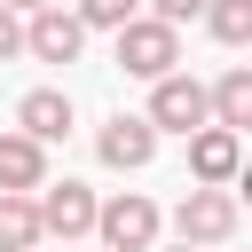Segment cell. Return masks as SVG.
<instances>
[{
  "instance_id": "obj_19",
  "label": "cell",
  "mask_w": 252,
  "mask_h": 252,
  "mask_svg": "<svg viewBox=\"0 0 252 252\" xmlns=\"http://www.w3.org/2000/svg\"><path fill=\"white\" fill-rule=\"evenodd\" d=\"M181 252H197V244H189V236H181Z\"/></svg>"
},
{
  "instance_id": "obj_16",
  "label": "cell",
  "mask_w": 252,
  "mask_h": 252,
  "mask_svg": "<svg viewBox=\"0 0 252 252\" xmlns=\"http://www.w3.org/2000/svg\"><path fill=\"white\" fill-rule=\"evenodd\" d=\"M213 0H150V16H165V24H189V16H205Z\"/></svg>"
},
{
  "instance_id": "obj_9",
  "label": "cell",
  "mask_w": 252,
  "mask_h": 252,
  "mask_svg": "<svg viewBox=\"0 0 252 252\" xmlns=\"http://www.w3.org/2000/svg\"><path fill=\"white\" fill-rule=\"evenodd\" d=\"M47 181V142L39 134H0V189H39Z\"/></svg>"
},
{
  "instance_id": "obj_6",
  "label": "cell",
  "mask_w": 252,
  "mask_h": 252,
  "mask_svg": "<svg viewBox=\"0 0 252 252\" xmlns=\"http://www.w3.org/2000/svg\"><path fill=\"white\" fill-rule=\"evenodd\" d=\"M24 47H32L39 63H79V47H87V16H63V8L47 0V8H32Z\"/></svg>"
},
{
  "instance_id": "obj_4",
  "label": "cell",
  "mask_w": 252,
  "mask_h": 252,
  "mask_svg": "<svg viewBox=\"0 0 252 252\" xmlns=\"http://www.w3.org/2000/svg\"><path fill=\"white\" fill-rule=\"evenodd\" d=\"M39 220H47V236H87L94 220H102V205H94V189L87 181H39Z\"/></svg>"
},
{
  "instance_id": "obj_11",
  "label": "cell",
  "mask_w": 252,
  "mask_h": 252,
  "mask_svg": "<svg viewBox=\"0 0 252 252\" xmlns=\"http://www.w3.org/2000/svg\"><path fill=\"white\" fill-rule=\"evenodd\" d=\"M47 236V220H39V205L24 197V189H0V252H32Z\"/></svg>"
},
{
  "instance_id": "obj_12",
  "label": "cell",
  "mask_w": 252,
  "mask_h": 252,
  "mask_svg": "<svg viewBox=\"0 0 252 252\" xmlns=\"http://www.w3.org/2000/svg\"><path fill=\"white\" fill-rule=\"evenodd\" d=\"M213 118L220 126H252V71H220V87H213Z\"/></svg>"
},
{
  "instance_id": "obj_18",
  "label": "cell",
  "mask_w": 252,
  "mask_h": 252,
  "mask_svg": "<svg viewBox=\"0 0 252 252\" xmlns=\"http://www.w3.org/2000/svg\"><path fill=\"white\" fill-rule=\"evenodd\" d=\"M244 197H252V165H244Z\"/></svg>"
},
{
  "instance_id": "obj_3",
  "label": "cell",
  "mask_w": 252,
  "mask_h": 252,
  "mask_svg": "<svg viewBox=\"0 0 252 252\" xmlns=\"http://www.w3.org/2000/svg\"><path fill=\"white\" fill-rule=\"evenodd\" d=\"M173 228H181L189 244H228V236H236V197H228L220 181H197V189L181 197Z\"/></svg>"
},
{
  "instance_id": "obj_8",
  "label": "cell",
  "mask_w": 252,
  "mask_h": 252,
  "mask_svg": "<svg viewBox=\"0 0 252 252\" xmlns=\"http://www.w3.org/2000/svg\"><path fill=\"white\" fill-rule=\"evenodd\" d=\"M94 150H102V165H118V173H142V165L158 158V126H150V118H126V110H118V118H110V126L94 134Z\"/></svg>"
},
{
  "instance_id": "obj_5",
  "label": "cell",
  "mask_w": 252,
  "mask_h": 252,
  "mask_svg": "<svg viewBox=\"0 0 252 252\" xmlns=\"http://www.w3.org/2000/svg\"><path fill=\"white\" fill-rule=\"evenodd\" d=\"M94 228H102V244H110V252H150V244H158V205H150V197H134V189H118V197L102 205V220H94Z\"/></svg>"
},
{
  "instance_id": "obj_13",
  "label": "cell",
  "mask_w": 252,
  "mask_h": 252,
  "mask_svg": "<svg viewBox=\"0 0 252 252\" xmlns=\"http://www.w3.org/2000/svg\"><path fill=\"white\" fill-rule=\"evenodd\" d=\"M205 24H213V39H220V47H252V0H213V8H205Z\"/></svg>"
},
{
  "instance_id": "obj_1",
  "label": "cell",
  "mask_w": 252,
  "mask_h": 252,
  "mask_svg": "<svg viewBox=\"0 0 252 252\" xmlns=\"http://www.w3.org/2000/svg\"><path fill=\"white\" fill-rule=\"evenodd\" d=\"M181 63V24H165V16H134V24H118V71H134V79H165Z\"/></svg>"
},
{
  "instance_id": "obj_10",
  "label": "cell",
  "mask_w": 252,
  "mask_h": 252,
  "mask_svg": "<svg viewBox=\"0 0 252 252\" xmlns=\"http://www.w3.org/2000/svg\"><path fill=\"white\" fill-rule=\"evenodd\" d=\"M16 126H24V134H39V142H63V134H71V94L32 87V94L16 102Z\"/></svg>"
},
{
  "instance_id": "obj_14",
  "label": "cell",
  "mask_w": 252,
  "mask_h": 252,
  "mask_svg": "<svg viewBox=\"0 0 252 252\" xmlns=\"http://www.w3.org/2000/svg\"><path fill=\"white\" fill-rule=\"evenodd\" d=\"M134 8H142V0H79V16H87L94 32H118V24H134Z\"/></svg>"
},
{
  "instance_id": "obj_7",
  "label": "cell",
  "mask_w": 252,
  "mask_h": 252,
  "mask_svg": "<svg viewBox=\"0 0 252 252\" xmlns=\"http://www.w3.org/2000/svg\"><path fill=\"white\" fill-rule=\"evenodd\" d=\"M189 173H197V181H236V173H244V134L220 126V118L197 126V134H189Z\"/></svg>"
},
{
  "instance_id": "obj_2",
  "label": "cell",
  "mask_w": 252,
  "mask_h": 252,
  "mask_svg": "<svg viewBox=\"0 0 252 252\" xmlns=\"http://www.w3.org/2000/svg\"><path fill=\"white\" fill-rule=\"evenodd\" d=\"M158 94H150V126L158 134H197V126H213V87H197L189 71H165V79H150Z\"/></svg>"
},
{
  "instance_id": "obj_17",
  "label": "cell",
  "mask_w": 252,
  "mask_h": 252,
  "mask_svg": "<svg viewBox=\"0 0 252 252\" xmlns=\"http://www.w3.org/2000/svg\"><path fill=\"white\" fill-rule=\"evenodd\" d=\"M8 8H24V16H32V8H47V0H8Z\"/></svg>"
},
{
  "instance_id": "obj_15",
  "label": "cell",
  "mask_w": 252,
  "mask_h": 252,
  "mask_svg": "<svg viewBox=\"0 0 252 252\" xmlns=\"http://www.w3.org/2000/svg\"><path fill=\"white\" fill-rule=\"evenodd\" d=\"M16 16H24V8H8V0H0V63H8V55H24V24H16Z\"/></svg>"
}]
</instances>
